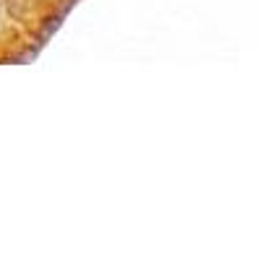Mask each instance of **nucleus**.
<instances>
[]
</instances>
